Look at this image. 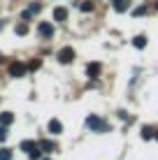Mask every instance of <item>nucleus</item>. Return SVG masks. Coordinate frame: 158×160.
I'll use <instances>...</instances> for the list:
<instances>
[{
	"label": "nucleus",
	"instance_id": "39448f33",
	"mask_svg": "<svg viewBox=\"0 0 158 160\" xmlns=\"http://www.w3.org/2000/svg\"><path fill=\"white\" fill-rule=\"evenodd\" d=\"M49 132H54V135L63 132V123H61L58 118H51V121H49Z\"/></svg>",
	"mask_w": 158,
	"mask_h": 160
},
{
	"label": "nucleus",
	"instance_id": "393cba45",
	"mask_svg": "<svg viewBox=\"0 0 158 160\" xmlns=\"http://www.w3.org/2000/svg\"><path fill=\"white\" fill-rule=\"evenodd\" d=\"M47 160H49V158H47Z\"/></svg>",
	"mask_w": 158,
	"mask_h": 160
},
{
	"label": "nucleus",
	"instance_id": "20e7f679",
	"mask_svg": "<svg viewBox=\"0 0 158 160\" xmlns=\"http://www.w3.org/2000/svg\"><path fill=\"white\" fill-rule=\"evenodd\" d=\"M37 32H40L42 37H54V26L44 21V23H40V26H37Z\"/></svg>",
	"mask_w": 158,
	"mask_h": 160
},
{
	"label": "nucleus",
	"instance_id": "6ab92c4d",
	"mask_svg": "<svg viewBox=\"0 0 158 160\" xmlns=\"http://www.w3.org/2000/svg\"><path fill=\"white\" fill-rule=\"evenodd\" d=\"M144 12H146V7H135L133 9V16H142Z\"/></svg>",
	"mask_w": 158,
	"mask_h": 160
},
{
	"label": "nucleus",
	"instance_id": "f03ea898",
	"mask_svg": "<svg viewBox=\"0 0 158 160\" xmlns=\"http://www.w3.org/2000/svg\"><path fill=\"white\" fill-rule=\"evenodd\" d=\"M56 58H58V63H63V65L72 63V60H74V49L72 47H63L61 51L56 53Z\"/></svg>",
	"mask_w": 158,
	"mask_h": 160
},
{
	"label": "nucleus",
	"instance_id": "f8f14e48",
	"mask_svg": "<svg viewBox=\"0 0 158 160\" xmlns=\"http://www.w3.org/2000/svg\"><path fill=\"white\" fill-rule=\"evenodd\" d=\"M133 44H135V49H144V47H146V37H144V35H137V37L133 40Z\"/></svg>",
	"mask_w": 158,
	"mask_h": 160
},
{
	"label": "nucleus",
	"instance_id": "dca6fc26",
	"mask_svg": "<svg viewBox=\"0 0 158 160\" xmlns=\"http://www.w3.org/2000/svg\"><path fill=\"white\" fill-rule=\"evenodd\" d=\"M26 32H28V26H26V23H19V26H16V35H26Z\"/></svg>",
	"mask_w": 158,
	"mask_h": 160
},
{
	"label": "nucleus",
	"instance_id": "4468645a",
	"mask_svg": "<svg viewBox=\"0 0 158 160\" xmlns=\"http://www.w3.org/2000/svg\"><path fill=\"white\" fill-rule=\"evenodd\" d=\"M79 9L81 12H91V9H93V2H91V0H84V2L79 5Z\"/></svg>",
	"mask_w": 158,
	"mask_h": 160
},
{
	"label": "nucleus",
	"instance_id": "ddd939ff",
	"mask_svg": "<svg viewBox=\"0 0 158 160\" xmlns=\"http://www.w3.org/2000/svg\"><path fill=\"white\" fill-rule=\"evenodd\" d=\"M112 2H114V9H116V12H126V9H128L126 0H112Z\"/></svg>",
	"mask_w": 158,
	"mask_h": 160
},
{
	"label": "nucleus",
	"instance_id": "6e6552de",
	"mask_svg": "<svg viewBox=\"0 0 158 160\" xmlns=\"http://www.w3.org/2000/svg\"><path fill=\"white\" fill-rule=\"evenodd\" d=\"M14 123V114L12 112H3L0 114V125H12Z\"/></svg>",
	"mask_w": 158,
	"mask_h": 160
},
{
	"label": "nucleus",
	"instance_id": "0eeeda50",
	"mask_svg": "<svg viewBox=\"0 0 158 160\" xmlns=\"http://www.w3.org/2000/svg\"><path fill=\"white\" fill-rule=\"evenodd\" d=\"M37 144H40V148L44 153H51V151H56V144H54L51 139H42V142H37Z\"/></svg>",
	"mask_w": 158,
	"mask_h": 160
},
{
	"label": "nucleus",
	"instance_id": "f3484780",
	"mask_svg": "<svg viewBox=\"0 0 158 160\" xmlns=\"http://www.w3.org/2000/svg\"><path fill=\"white\" fill-rule=\"evenodd\" d=\"M40 156H42V148H35L33 153H28V158H30V160H40Z\"/></svg>",
	"mask_w": 158,
	"mask_h": 160
},
{
	"label": "nucleus",
	"instance_id": "2eb2a0df",
	"mask_svg": "<svg viewBox=\"0 0 158 160\" xmlns=\"http://www.w3.org/2000/svg\"><path fill=\"white\" fill-rule=\"evenodd\" d=\"M0 160H12V151L9 148H0Z\"/></svg>",
	"mask_w": 158,
	"mask_h": 160
},
{
	"label": "nucleus",
	"instance_id": "423d86ee",
	"mask_svg": "<svg viewBox=\"0 0 158 160\" xmlns=\"http://www.w3.org/2000/svg\"><path fill=\"white\" fill-rule=\"evenodd\" d=\"M35 148H40V144H35V142H30V139H23V142H21V151L33 153Z\"/></svg>",
	"mask_w": 158,
	"mask_h": 160
},
{
	"label": "nucleus",
	"instance_id": "f257e3e1",
	"mask_svg": "<svg viewBox=\"0 0 158 160\" xmlns=\"http://www.w3.org/2000/svg\"><path fill=\"white\" fill-rule=\"evenodd\" d=\"M86 125H89L93 132H107V130H110V125H107L100 116H95V114H91V116L86 118Z\"/></svg>",
	"mask_w": 158,
	"mask_h": 160
},
{
	"label": "nucleus",
	"instance_id": "1a4fd4ad",
	"mask_svg": "<svg viewBox=\"0 0 158 160\" xmlns=\"http://www.w3.org/2000/svg\"><path fill=\"white\" fill-rule=\"evenodd\" d=\"M100 63H89V65H86V72H89V77H98V74H100Z\"/></svg>",
	"mask_w": 158,
	"mask_h": 160
},
{
	"label": "nucleus",
	"instance_id": "7ed1b4c3",
	"mask_svg": "<svg viewBox=\"0 0 158 160\" xmlns=\"http://www.w3.org/2000/svg\"><path fill=\"white\" fill-rule=\"evenodd\" d=\"M26 70H28V65H23V63H9V77H23L26 74Z\"/></svg>",
	"mask_w": 158,
	"mask_h": 160
},
{
	"label": "nucleus",
	"instance_id": "b1692460",
	"mask_svg": "<svg viewBox=\"0 0 158 160\" xmlns=\"http://www.w3.org/2000/svg\"><path fill=\"white\" fill-rule=\"evenodd\" d=\"M156 9H158V0H156Z\"/></svg>",
	"mask_w": 158,
	"mask_h": 160
},
{
	"label": "nucleus",
	"instance_id": "4be33fe9",
	"mask_svg": "<svg viewBox=\"0 0 158 160\" xmlns=\"http://www.w3.org/2000/svg\"><path fill=\"white\" fill-rule=\"evenodd\" d=\"M0 63H3V53H0Z\"/></svg>",
	"mask_w": 158,
	"mask_h": 160
},
{
	"label": "nucleus",
	"instance_id": "a211bd4d",
	"mask_svg": "<svg viewBox=\"0 0 158 160\" xmlns=\"http://www.w3.org/2000/svg\"><path fill=\"white\" fill-rule=\"evenodd\" d=\"M7 139V125H0V142Z\"/></svg>",
	"mask_w": 158,
	"mask_h": 160
},
{
	"label": "nucleus",
	"instance_id": "9b49d317",
	"mask_svg": "<svg viewBox=\"0 0 158 160\" xmlns=\"http://www.w3.org/2000/svg\"><path fill=\"white\" fill-rule=\"evenodd\" d=\"M154 137H156V130L149 128V125H144L142 128V139H154Z\"/></svg>",
	"mask_w": 158,
	"mask_h": 160
},
{
	"label": "nucleus",
	"instance_id": "412c9836",
	"mask_svg": "<svg viewBox=\"0 0 158 160\" xmlns=\"http://www.w3.org/2000/svg\"><path fill=\"white\" fill-rule=\"evenodd\" d=\"M30 9H33V12H40L42 5H40V2H33V5H30Z\"/></svg>",
	"mask_w": 158,
	"mask_h": 160
},
{
	"label": "nucleus",
	"instance_id": "aec40b11",
	"mask_svg": "<svg viewBox=\"0 0 158 160\" xmlns=\"http://www.w3.org/2000/svg\"><path fill=\"white\" fill-rule=\"evenodd\" d=\"M40 65H42V60H33V63L28 65V68H30V70H37V68H40Z\"/></svg>",
	"mask_w": 158,
	"mask_h": 160
},
{
	"label": "nucleus",
	"instance_id": "5701e85b",
	"mask_svg": "<svg viewBox=\"0 0 158 160\" xmlns=\"http://www.w3.org/2000/svg\"><path fill=\"white\" fill-rule=\"evenodd\" d=\"M156 139H158V130H156Z\"/></svg>",
	"mask_w": 158,
	"mask_h": 160
},
{
	"label": "nucleus",
	"instance_id": "9d476101",
	"mask_svg": "<svg viewBox=\"0 0 158 160\" xmlns=\"http://www.w3.org/2000/svg\"><path fill=\"white\" fill-rule=\"evenodd\" d=\"M54 19H56V21H65V19H68V9H65V7H56V9H54Z\"/></svg>",
	"mask_w": 158,
	"mask_h": 160
}]
</instances>
